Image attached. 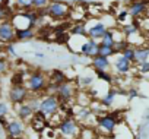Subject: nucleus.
I'll list each match as a JSON object with an SVG mask.
<instances>
[{"instance_id":"1","label":"nucleus","mask_w":149,"mask_h":139,"mask_svg":"<svg viewBox=\"0 0 149 139\" xmlns=\"http://www.w3.org/2000/svg\"><path fill=\"white\" fill-rule=\"evenodd\" d=\"M48 85V76L41 71H34L25 79V87L31 95H41Z\"/></svg>"},{"instance_id":"2","label":"nucleus","mask_w":149,"mask_h":139,"mask_svg":"<svg viewBox=\"0 0 149 139\" xmlns=\"http://www.w3.org/2000/svg\"><path fill=\"white\" fill-rule=\"evenodd\" d=\"M60 108V101L57 98V95L54 94H47L44 97H41L40 101V108H38V114L44 119H48L51 116H54Z\"/></svg>"},{"instance_id":"3","label":"nucleus","mask_w":149,"mask_h":139,"mask_svg":"<svg viewBox=\"0 0 149 139\" xmlns=\"http://www.w3.org/2000/svg\"><path fill=\"white\" fill-rule=\"evenodd\" d=\"M45 12L51 19H63L69 15L70 6L61 0H50L48 6L45 8Z\"/></svg>"},{"instance_id":"4","label":"nucleus","mask_w":149,"mask_h":139,"mask_svg":"<svg viewBox=\"0 0 149 139\" xmlns=\"http://www.w3.org/2000/svg\"><path fill=\"white\" fill-rule=\"evenodd\" d=\"M79 130L81 127L78 126V122L72 117H66L58 123V132L66 139H74L76 136H79Z\"/></svg>"},{"instance_id":"5","label":"nucleus","mask_w":149,"mask_h":139,"mask_svg":"<svg viewBox=\"0 0 149 139\" xmlns=\"http://www.w3.org/2000/svg\"><path fill=\"white\" fill-rule=\"evenodd\" d=\"M29 95L31 94L25 85H12V88L9 91V100L13 105H21V104L26 103Z\"/></svg>"},{"instance_id":"6","label":"nucleus","mask_w":149,"mask_h":139,"mask_svg":"<svg viewBox=\"0 0 149 139\" xmlns=\"http://www.w3.org/2000/svg\"><path fill=\"white\" fill-rule=\"evenodd\" d=\"M97 124L101 130L107 132V133H113L118 124V117L114 113H107L104 116H98L97 119Z\"/></svg>"},{"instance_id":"7","label":"nucleus","mask_w":149,"mask_h":139,"mask_svg":"<svg viewBox=\"0 0 149 139\" xmlns=\"http://www.w3.org/2000/svg\"><path fill=\"white\" fill-rule=\"evenodd\" d=\"M127 12H129V15H130L133 19H142V18L146 16L148 12H149L148 2H145V0H134V2H132V3L129 5Z\"/></svg>"},{"instance_id":"8","label":"nucleus","mask_w":149,"mask_h":139,"mask_svg":"<svg viewBox=\"0 0 149 139\" xmlns=\"http://www.w3.org/2000/svg\"><path fill=\"white\" fill-rule=\"evenodd\" d=\"M58 101H70L73 100V97L76 95V87H74V84L72 81H67L61 85H58L57 88V92H56Z\"/></svg>"},{"instance_id":"9","label":"nucleus","mask_w":149,"mask_h":139,"mask_svg":"<svg viewBox=\"0 0 149 139\" xmlns=\"http://www.w3.org/2000/svg\"><path fill=\"white\" fill-rule=\"evenodd\" d=\"M15 27L12 24L10 19H5L2 24H0V41H3V43H13L16 38H15Z\"/></svg>"},{"instance_id":"10","label":"nucleus","mask_w":149,"mask_h":139,"mask_svg":"<svg viewBox=\"0 0 149 139\" xmlns=\"http://www.w3.org/2000/svg\"><path fill=\"white\" fill-rule=\"evenodd\" d=\"M25 123L19 119H13V120H9L8 124H6V133L9 138H21L24 136L25 133Z\"/></svg>"},{"instance_id":"11","label":"nucleus","mask_w":149,"mask_h":139,"mask_svg":"<svg viewBox=\"0 0 149 139\" xmlns=\"http://www.w3.org/2000/svg\"><path fill=\"white\" fill-rule=\"evenodd\" d=\"M98 47H100V43L95 41V40H91V38H86V41L81 45V54L85 56V57H89V59H94L95 56H98Z\"/></svg>"},{"instance_id":"12","label":"nucleus","mask_w":149,"mask_h":139,"mask_svg":"<svg viewBox=\"0 0 149 139\" xmlns=\"http://www.w3.org/2000/svg\"><path fill=\"white\" fill-rule=\"evenodd\" d=\"M107 29H108V28L105 27V24H104V22H97V24L91 25V27L86 29V37H88V38H91V40L100 41V40H101V37L105 34V31H107Z\"/></svg>"},{"instance_id":"13","label":"nucleus","mask_w":149,"mask_h":139,"mask_svg":"<svg viewBox=\"0 0 149 139\" xmlns=\"http://www.w3.org/2000/svg\"><path fill=\"white\" fill-rule=\"evenodd\" d=\"M132 67H133V63L129 61V60H126L121 54H118L116 57V60H114V69H116L118 73L126 75V73H129L132 71Z\"/></svg>"},{"instance_id":"14","label":"nucleus","mask_w":149,"mask_h":139,"mask_svg":"<svg viewBox=\"0 0 149 139\" xmlns=\"http://www.w3.org/2000/svg\"><path fill=\"white\" fill-rule=\"evenodd\" d=\"M37 37V31L35 28H19L15 32V38L18 41H28Z\"/></svg>"},{"instance_id":"15","label":"nucleus","mask_w":149,"mask_h":139,"mask_svg":"<svg viewBox=\"0 0 149 139\" xmlns=\"http://www.w3.org/2000/svg\"><path fill=\"white\" fill-rule=\"evenodd\" d=\"M118 94L126 95L127 91H118V89H116V88H111V89L101 98V105H102V107H111L113 103H114V100H116V97H117Z\"/></svg>"},{"instance_id":"16","label":"nucleus","mask_w":149,"mask_h":139,"mask_svg":"<svg viewBox=\"0 0 149 139\" xmlns=\"http://www.w3.org/2000/svg\"><path fill=\"white\" fill-rule=\"evenodd\" d=\"M139 31H140V22L136 21V19H133L130 24H124V25L121 27V34H123L124 37L136 35V34H139Z\"/></svg>"},{"instance_id":"17","label":"nucleus","mask_w":149,"mask_h":139,"mask_svg":"<svg viewBox=\"0 0 149 139\" xmlns=\"http://www.w3.org/2000/svg\"><path fill=\"white\" fill-rule=\"evenodd\" d=\"M67 81H69L67 75H66L63 71H60V69H54V71L50 72L48 82H51V84H54V85H61V84H64V82H67Z\"/></svg>"},{"instance_id":"18","label":"nucleus","mask_w":149,"mask_h":139,"mask_svg":"<svg viewBox=\"0 0 149 139\" xmlns=\"http://www.w3.org/2000/svg\"><path fill=\"white\" fill-rule=\"evenodd\" d=\"M91 64L94 67V71H108L110 67V59L102 57V56H95L94 59H91Z\"/></svg>"},{"instance_id":"19","label":"nucleus","mask_w":149,"mask_h":139,"mask_svg":"<svg viewBox=\"0 0 149 139\" xmlns=\"http://www.w3.org/2000/svg\"><path fill=\"white\" fill-rule=\"evenodd\" d=\"M34 110L26 104V103H24V104H21V105H16V116H18V119L19 120H28V119H31V117H34Z\"/></svg>"},{"instance_id":"20","label":"nucleus","mask_w":149,"mask_h":139,"mask_svg":"<svg viewBox=\"0 0 149 139\" xmlns=\"http://www.w3.org/2000/svg\"><path fill=\"white\" fill-rule=\"evenodd\" d=\"M149 60V50L146 47H134V63L136 64H142L145 61Z\"/></svg>"},{"instance_id":"21","label":"nucleus","mask_w":149,"mask_h":139,"mask_svg":"<svg viewBox=\"0 0 149 139\" xmlns=\"http://www.w3.org/2000/svg\"><path fill=\"white\" fill-rule=\"evenodd\" d=\"M116 41H117V38H116V34H114V31H113V29H107V31H105V34L101 37V40H100L98 43H100L101 45L114 47Z\"/></svg>"},{"instance_id":"22","label":"nucleus","mask_w":149,"mask_h":139,"mask_svg":"<svg viewBox=\"0 0 149 139\" xmlns=\"http://www.w3.org/2000/svg\"><path fill=\"white\" fill-rule=\"evenodd\" d=\"M70 35H72V37H86V27H85V22L74 24V25L70 28ZM86 38H88V37H86Z\"/></svg>"},{"instance_id":"23","label":"nucleus","mask_w":149,"mask_h":139,"mask_svg":"<svg viewBox=\"0 0 149 139\" xmlns=\"http://www.w3.org/2000/svg\"><path fill=\"white\" fill-rule=\"evenodd\" d=\"M91 116H92V110L88 108V107H81V108L76 111V119L81 120V122H86V120H89Z\"/></svg>"},{"instance_id":"24","label":"nucleus","mask_w":149,"mask_h":139,"mask_svg":"<svg viewBox=\"0 0 149 139\" xmlns=\"http://www.w3.org/2000/svg\"><path fill=\"white\" fill-rule=\"evenodd\" d=\"M127 47H130V43L127 41V40H124V38H121V40H117L116 41V44H114V51H116V54H121Z\"/></svg>"},{"instance_id":"25","label":"nucleus","mask_w":149,"mask_h":139,"mask_svg":"<svg viewBox=\"0 0 149 139\" xmlns=\"http://www.w3.org/2000/svg\"><path fill=\"white\" fill-rule=\"evenodd\" d=\"M98 56H102V57L110 59V57H114L116 56V51H114L113 47H107V45H101L100 44V47H98Z\"/></svg>"},{"instance_id":"26","label":"nucleus","mask_w":149,"mask_h":139,"mask_svg":"<svg viewBox=\"0 0 149 139\" xmlns=\"http://www.w3.org/2000/svg\"><path fill=\"white\" fill-rule=\"evenodd\" d=\"M15 5H16L18 9L26 12V10H31V9H32L34 0H15Z\"/></svg>"},{"instance_id":"27","label":"nucleus","mask_w":149,"mask_h":139,"mask_svg":"<svg viewBox=\"0 0 149 139\" xmlns=\"http://www.w3.org/2000/svg\"><path fill=\"white\" fill-rule=\"evenodd\" d=\"M40 101H41V97H40V95H32V97L28 98V103H26V104L34 110V113H37L38 108H40Z\"/></svg>"},{"instance_id":"28","label":"nucleus","mask_w":149,"mask_h":139,"mask_svg":"<svg viewBox=\"0 0 149 139\" xmlns=\"http://www.w3.org/2000/svg\"><path fill=\"white\" fill-rule=\"evenodd\" d=\"M95 73H97V78H98L100 81H104V82H107V84H111V82H113V76H111V73H108L107 71H95Z\"/></svg>"},{"instance_id":"29","label":"nucleus","mask_w":149,"mask_h":139,"mask_svg":"<svg viewBox=\"0 0 149 139\" xmlns=\"http://www.w3.org/2000/svg\"><path fill=\"white\" fill-rule=\"evenodd\" d=\"M121 56L126 59V60H129V61H132V63H134V47H127L123 53H121Z\"/></svg>"},{"instance_id":"30","label":"nucleus","mask_w":149,"mask_h":139,"mask_svg":"<svg viewBox=\"0 0 149 139\" xmlns=\"http://www.w3.org/2000/svg\"><path fill=\"white\" fill-rule=\"evenodd\" d=\"M50 3V0H34V5H32V9L35 10H41L42 8L45 9Z\"/></svg>"},{"instance_id":"31","label":"nucleus","mask_w":149,"mask_h":139,"mask_svg":"<svg viewBox=\"0 0 149 139\" xmlns=\"http://www.w3.org/2000/svg\"><path fill=\"white\" fill-rule=\"evenodd\" d=\"M12 85H25V79H24V73L18 72L13 75L12 78Z\"/></svg>"},{"instance_id":"32","label":"nucleus","mask_w":149,"mask_h":139,"mask_svg":"<svg viewBox=\"0 0 149 139\" xmlns=\"http://www.w3.org/2000/svg\"><path fill=\"white\" fill-rule=\"evenodd\" d=\"M8 114H9V105H8V103L0 101V119L6 117Z\"/></svg>"},{"instance_id":"33","label":"nucleus","mask_w":149,"mask_h":139,"mask_svg":"<svg viewBox=\"0 0 149 139\" xmlns=\"http://www.w3.org/2000/svg\"><path fill=\"white\" fill-rule=\"evenodd\" d=\"M92 82H94L92 76H82V78H79V85H82V87H89V85H92Z\"/></svg>"},{"instance_id":"34","label":"nucleus","mask_w":149,"mask_h":139,"mask_svg":"<svg viewBox=\"0 0 149 139\" xmlns=\"http://www.w3.org/2000/svg\"><path fill=\"white\" fill-rule=\"evenodd\" d=\"M8 9H9V8H6L5 5H0V24H2L5 19H9V16H8Z\"/></svg>"},{"instance_id":"35","label":"nucleus","mask_w":149,"mask_h":139,"mask_svg":"<svg viewBox=\"0 0 149 139\" xmlns=\"http://www.w3.org/2000/svg\"><path fill=\"white\" fill-rule=\"evenodd\" d=\"M8 67H9L8 60H6V59H3V57H0V75L6 73V72H8Z\"/></svg>"},{"instance_id":"36","label":"nucleus","mask_w":149,"mask_h":139,"mask_svg":"<svg viewBox=\"0 0 149 139\" xmlns=\"http://www.w3.org/2000/svg\"><path fill=\"white\" fill-rule=\"evenodd\" d=\"M139 72L140 73H149V60L142 63V64H139Z\"/></svg>"},{"instance_id":"37","label":"nucleus","mask_w":149,"mask_h":139,"mask_svg":"<svg viewBox=\"0 0 149 139\" xmlns=\"http://www.w3.org/2000/svg\"><path fill=\"white\" fill-rule=\"evenodd\" d=\"M129 16V12H127V9H124V10H121L120 13H118V16H117V21L120 22V24H123L124 22V19Z\"/></svg>"},{"instance_id":"38","label":"nucleus","mask_w":149,"mask_h":139,"mask_svg":"<svg viewBox=\"0 0 149 139\" xmlns=\"http://www.w3.org/2000/svg\"><path fill=\"white\" fill-rule=\"evenodd\" d=\"M6 51L10 54V56H16V51H15V47H13V43H10V44H8V47H6Z\"/></svg>"},{"instance_id":"39","label":"nucleus","mask_w":149,"mask_h":139,"mask_svg":"<svg viewBox=\"0 0 149 139\" xmlns=\"http://www.w3.org/2000/svg\"><path fill=\"white\" fill-rule=\"evenodd\" d=\"M127 94H129L132 98H133V97H137V91H136V89H129V91H127Z\"/></svg>"},{"instance_id":"40","label":"nucleus","mask_w":149,"mask_h":139,"mask_svg":"<svg viewBox=\"0 0 149 139\" xmlns=\"http://www.w3.org/2000/svg\"><path fill=\"white\" fill-rule=\"evenodd\" d=\"M35 56H37L38 59H44V53H35Z\"/></svg>"},{"instance_id":"41","label":"nucleus","mask_w":149,"mask_h":139,"mask_svg":"<svg viewBox=\"0 0 149 139\" xmlns=\"http://www.w3.org/2000/svg\"><path fill=\"white\" fill-rule=\"evenodd\" d=\"M5 2H6V0H0V5H5Z\"/></svg>"},{"instance_id":"42","label":"nucleus","mask_w":149,"mask_h":139,"mask_svg":"<svg viewBox=\"0 0 149 139\" xmlns=\"http://www.w3.org/2000/svg\"><path fill=\"white\" fill-rule=\"evenodd\" d=\"M146 48H148V50H149V41H148V43H146Z\"/></svg>"},{"instance_id":"43","label":"nucleus","mask_w":149,"mask_h":139,"mask_svg":"<svg viewBox=\"0 0 149 139\" xmlns=\"http://www.w3.org/2000/svg\"><path fill=\"white\" fill-rule=\"evenodd\" d=\"M0 84H2V79H0Z\"/></svg>"},{"instance_id":"44","label":"nucleus","mask_w":149,"mask_h":139,"mask_svg":"<svg viewBox=\"0 0 149 139\" xmlns=\"http://www.w3.org/2000/svg\"><path fill=\"white\" fill-rule=\"evenodd\" d=\"M148 13H149V12H148Z\"/></svg>"}]
</instances>
